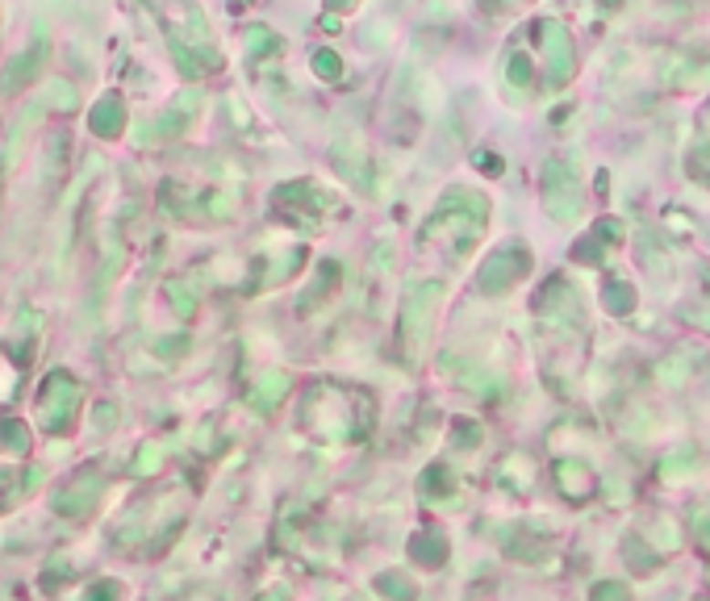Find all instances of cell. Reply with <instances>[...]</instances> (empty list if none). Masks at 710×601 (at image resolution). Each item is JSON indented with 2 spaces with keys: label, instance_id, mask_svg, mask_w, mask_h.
<instances>
[{
  "label": "cell",
  "instance_id": "cell-1",
  "mask_svg": "<svg viewBox=\"0 0 710 601\" xmlns=\"http://www.w3.org/2000/svg\"><path fill=\"white\" fill-rule=\"evenodd\" d=\"M439 296H444V288L431 285V280H426V285H414V288H410V296H405V309H402V347H405V355H410V359H418V355H423Z\"/></svg>",
  "mask_w": 710,
  "mask_h": 601
},
{
  "label": "cell",
  "instance_id": "cell-2",
  "mask_svg": "<svg viewBox=\"0 0 710 601\" xmlns=\"http://www.w3.org/2000/svg\"><path fill=\"white\" fill-rule=\"evenodd\" d=\"M543 188H548V209L560 222L577 217V184H572V171L564 163H548L543 168Z\"/></svg>",
  "mask_w": 710,
  "mask_h": 601
},
{
  "label": "cell",
  "instance_id": "cell-3",
  "mask_svg": "<svg viewBox=\"0 0 710 601\" xmlns=\"http://www.w3.org/2000/svg\"><path fill=\"white\" fill-rule=\"evenodd\" d=\"M523 272H527L523 251H497V255H489V264L481 267V288L485 293H506Z\"/></svg>",
  "mask_w": 710,
  "mask_h": 601
},
{
  "label": "cell",
  "instance_id": "cell-4",
  "mask_svg": "<svg viewBox=\"0 0 710 601\" xmlns=\"http://www.w3.org/2000/svg\"><path fill=\"white\" fill-rule=\"evenodd\" d=\"M539 38H543V47H548V55H552V79H564L572 67V47H569V38H564V30L560 26H543Z\"/></svg>",
  "mask_w": 710,
  "mask_h": 601
},
{
  "label": "cell",
  "instance_id": "cell-5",
  "mask_svg": "<svg viewBox=\"0 0 710 601\" xmlns=\"http://www.w3.org/2000/svg\"><path fill=\"white\" fill-rule=\"evenodd\" d=\"M556 476H560V489L572 497V502H581V497L593 493V476L585 472L581 463H560V468H556Z\"/></svg>",
  "mask_w": 710,
  "mask_h": 601
},
{
  "label": "cell",
  "instance_id": "cell-6",
  "mask_svg": "<svg viewBox=\"0 0 710 601\" xmlns=\"http://www.w3.org/2000/svg\"><path fill=\"white\" fill-rule=\"evenodd\" d=\"M376 593L385 601H414V585L405 581V572H385V576H376Z\"/></svg>",
  "mask_w": 710,
  "mask_h": 601
},
{
  "label": "cell",
  "instance_id": "cell-7",
  "mask_svg": "<svg viewBox=\"0 0 710 601\" xmlns=\"http://www.w3.org/2000/svg\"><path fill=\"white\" fill-rule=\"evenodd\" d=\"M410 555H414L418 564H444V555H447V543L439 539V534H431V539H414L410 543Z\"/></svg>",
  "mask_w": 710,
  "mask_h": 601
},
{
  "label": "cell",
  "instance_id": "cell-8",
  "mask_svg": "<svg viewBox=\"0 0 710 601\" xmlns=\"http://www.w3.org/2000/svg\"><path fill=\"white\" fill-rule=\"evenodd\" d=\"M593 601H632V593L622 589V585H614V581H606V585H593V593H590Z\"/></svg>",
  "mask_w": 710,
  "mask_h": 601
},
{
  "label": "cell",
  "instance_id": "cell-9",
  "mask_svg": "<svg viewBox=\"0 0 710 601\" xmlns=\"http://www.w3.org/2000/svg\"><path fill=\"white\" fill-rule=\"evenodd\" d=\"M318 76H322V79H335L339 76V71H343V63H339V55H330V50H322V55H318Z\"/></svg>",
  "mask_w": 710,
  "mask_h": 601
},
{
  "label": "cell",
  "instance_id": "cell-10",
  "mask_svg": "<svg viewBox=\"0 0 710 601\" xmlns=\"http://www.w3.org/2000/svg\"><path fill=\"white\" fill-rule=\"evenodd\" d=\"M627 306H632V288H627V285H611V309H619V314H622Z\"/></svg>",
  "mask_w": 710,
  "mask_h": 601
}]
</instances>
